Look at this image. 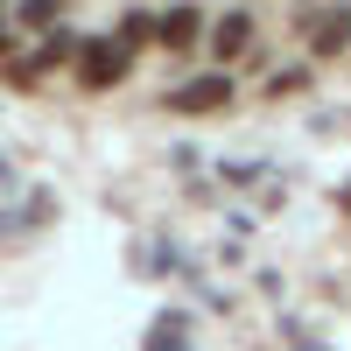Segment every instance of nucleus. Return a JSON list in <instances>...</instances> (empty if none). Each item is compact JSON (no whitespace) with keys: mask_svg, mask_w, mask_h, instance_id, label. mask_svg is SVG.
Wrapping results in <instances>:
<instances>
[{"mask_svg":"<svg viewBox=\"0 0 351 351\" xmlns=\"http://www.w3.org/2000/svg\"><path fill=\"white\" fill-rule=\"evenodd\" d=\"M197 36H204V14H197V8H169V14L155 21V43H162V49H190Z\"/></svg>","mask_w":351,"mask_h":351,"instance_id":"nucleus-3","label":"nucleus"},{"mask_svg":"<svg viewBox=\"0 0 351 351\" xmlns=\"http://www.w3.org/2000/svg\"><path fill=\"white\" fill-rule=\"evenodd\" d=\"M120 77H127V49H112V43H77V84H84V92H112Z\"/></svg>","mask_w":351,"mask_h":351,"instance_id":"nucleus-2","label":"nucleus"},{"mask_svg":"<svg viewBox=\"0 0 351 351\" xmlns=\"http://www.w3.org/2000/svg\"><path fill=\"white\" fill-rule=\"evenodd\" d=\"M21 21H28V28H49V21H56V0H21Z\"/></svg>","mask_w":351,"mask_h":351,"instance_id":"nucleus-8","label":"nucleus"},{"mask_svg":"<svg viewBox=\"0 0 351 351\" xmlns=\"http://www.w3.org/2000/svg\"><path fill=\"white\" fill-rule=\"evenodd\" d=\"M253 43V14H239V8H232L225 21H211V49H218V64H225V56H239Z\"/></svg>","mask_w":351,"mask_h":351,"instance_id":"nucleus-4","label":"nucleus"},{"mask_svg":"<svg viewBox=\"0 0 351 351\" xmlns=\"http://www.w3.org/2000/svg\"><path fill=\"white\" fill-rule=\"evenodd\" d=\"M302 84H309V71H302V64H295V71H274V77H267V99H295Z\"/></svg>","mask_w":351,"mask_h":351,"instance_id":"nucleus-7","label":"nucleus"},{"mask_svg":"<svg viewBox=\"0 0 351 351\" xmlns=\"http://www.w3.org/2000/svg\"><path fill=\"white\" fill-rule=\"evenodd\" d=\"M8 49H14V36H8V28H0V56H8Z\"/></svg>","mask_w":351,"mask_h":351,"instance_id":"nucleus-9","label":"nucleus"},{"mask_svg":"<svg viewBox=\"0 0 351 351\" xmlns=\"http://www.w3.org/2000/svg\"><path fill=\"white\" fill-rule=\"evenodd\" d=\"M344 43H351V14H330V21L309 36V49H316V56H330V49H344Z\"/></svg>","mask_w":351,"mask_h":351,"instance_id":"nucleus-5","label":"nucleus"},{"mask_svg":"<svg viewBox=\"0 0 351 351\" xmlns=\"http://www.w3.org/2000/svg\"><path fill=\"white\" fill-rule=\"evenodd\" d=\"M141 43H155V21L148 14H127L120 21V49H141Z\"/></svg>","mask_w":351,"mask_h":351,"instance_id":"nucleus-6","label":"nucleus"},{"mask_svg":"<svg viewBox=\"0 0 351 351\" xmlns=\"http://www.w3.org/2000/svg\"><path fill=\"white\" fill-rule=\"evenodd\" d=\"M232 92H239V84H232V71H204V77H190V84H176L169 92V112H225L232 106Z\"/></svg>","mask_w":351,"mask_h":351,"instance_id":"nucleus-1","label":"nucleus"}]
</instances>
